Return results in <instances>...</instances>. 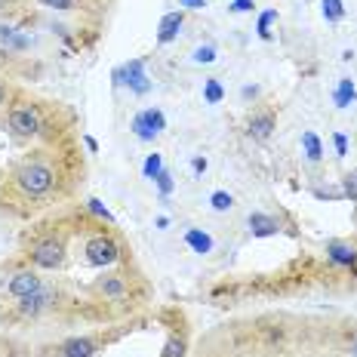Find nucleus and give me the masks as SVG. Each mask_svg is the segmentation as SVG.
<instances>
[{
    "label": "nucleus",
    "instance_id": "30",
    "mask_svg": "<svg viewBox=\"0 0 357 357\" xmlns=\"http://www.w3.org/2000/svg\"><path fill=\"white\" fill-rule=\"evenodd\" d=\"M333 145H336V158H345V154H348V139L342 136V132L333 136Z\"/></svg>",
    "mask_w": 357,
    "mask_h": 357
},
{
    "label": "nucleus",
    "instance_id": "3",
    "mask_svg": "<svg viewBox=\"0 0 357 357\" xmlns=\"http://www.w3.org/2000/svg\"><path fill=\"white\" fill-rule=\"evenodd\" d=\"M114 84L117 86H130L132 93L145 96L148 89H151V84H148V74H145V62L142 59H132V62H126L123 68L114 71Z\"/></svg>",
    "mask_w": 357,
    "mask_h": 357
},
{
    "label": "nucleus",
    "instance_id": "5",
    "mask_svg": "<svg viewBox=\"0 0 357 357\" xmlns=\"http://www.w3.org/2000/svg\"><path fill=\"white\" fill-rule=\"evenodd\" d=\"M117 256H121V250H117V243L111 241V237L99 234L93 237V241L86 243V262L96 265V268H105V265H114Z\"/></svg>",
    "mask_w": 357,
    "mask_h": 357
},
{
    "label": "nucleus",
    "instance_id": "29",
    "mask_svg": "<svg viewBox=\"0 0 357 357\" xmlns=\"http://www.w3.org/2000/svg\"><path fill=\"white\" fill-rule=\"evenodd\" d=\"M43 6H53V10H71V6H77L80 0H40Z\"/></svg>",
    "mask_w": 357,
    "mask_h": 357
},
{
    "label": "nucleus",
    "instance_id": "15",
    "mask_svg": "<svg viewBox=\"0 0 357 357\" xmlns=\"http://www.w3.org/2000/svg\"><path fill=\"white\" fill-rule=\"evenodd\" d=\"M302 148H305V158H308L311 163H317L324 158V145H321V139L314 136V132H302Z\"/></svg>",
    "mask_w": 357,
    "mask_h": 357
},
{
    "label": "nucleus",
    "instance_id": "10",
    "mask_svg": "<svg viewBox=\"0 0 357 357\" xmlns=\"http://www.w3.org/2000/svg\"><path fill=\"white\" fill-rule=\"evenodd\" d=\"M182 25H185V16H182V13H167V16L160 19V25H158V43L176 40L178 31H182Z\"/></svg>",
    "mask_w": 357,
    "mask_h": 357
},
{
    "label": "nucleus",
    "instance_id": "18",
    "mask_svg": "<svg viewBox=\"0 0 357 357\" xmlns=\"http://www.w3.org/2000/svg\"><path fill=\"white\" fill-rule=\"evenodd\" d=\"M99 289H102L105 296H111V299H121V296H123L121 278H105V280H99Z\"/></svg>",
    "mask_w": 357,
    "mask_h": 357
},
{
    "label": "nucleus",
    "instance_id": "9",
    "mask_svg": "<svg viewBox=\"0 0 357 357\" xmlns=\"http://www.w3.org/2000/svg\"><path fill=\"white\" fill-rule=\"evenodd\" d=\"M326 259H330L333 265L351 268V265H357V247L348 241H330L326 243Z\"/></svg>",
    "mask_w": 357,
    "mask_h": 357
},
{
    "label": "nucleus",
    "instance_id": "25",
    "mask_svg": "<svg viewBox=\"0 0 357 357\" xmlns=\"http://www.w3.org/2000/svg\"><path fill=\"white\" fill-rule=\"evenodd\" d=\"M154 185H158V191H160V197H167V195H173V176L167 173V169H160L158 173V178H154Z\"/></svg>",
    "mask_w": 357,
    "mask_h": 357
},
{
    "label": "nucleus",
    "instance_id": "4",
    "mask_svg": "<svg viewBox=\"0 0 357 357\" xmlns=\"http://www.w3.org/2000/svg\"><path fill=\"white\" fill-rule=\"evenodd\" d=\"M163 130H167V117H163V111H158V108L139 111V114L132 117V132H136L142 142H154V136Z\"/></svg>",
    "mask_w": 357,
    "mask_h": 357
},
{
    "label": "nucleus",
    "instance_id": "17",
    "mask_svg": "<svg viewBox=\"0 0 357 357\" xmlns=\"http://www.w3.org/2000/svg\"><path fill=\"white\" fill-rule=\"evenodd\" d=\"M185 241H188V247L195 252H210V247H213L210 237L200 234V231H188V234H185Z\"/></svg>",
    "mask_w": 357,
    "mask_h": 357
},
{
    "label": "nucleus",
    "instance_id": "6",
    "mask_svg": "<svg viewBox=\"0 0 357 357\" xmlns=\"http://www.w3.org/2000/svg\"><path fill=\"white\" fill-rule=\"evenodd\" d=\"M10 130L16 136H37L40 132V114L31 105H16L10 111Z\"/></svg>",
    "mask_w": 357,
    "mask_h": 357
},
{
    "label": "nucleus",
    "instance_id": "26",
    "mask_svg": "<svg viewBox=\"0 0 357 357\" xmlns=\"http://www.w3.org/2000/svg\"><path fill=\"white\" fill-rule=\"evenodd\" d=\"M342 195L351 197V200H357V169H351V173L342 178Z\"/></svg>",
    "mask_w": 357,
    "mask_h": 357
},
{
    "label": "nucleus",
    "instance_id": "21",
    "mask_svg": "<svg viewBox=\"0 0 357 357\" xmlns=\"http://www.w3.org/2000/svg\"><path fill=\"white\" fill-rule=\"evenodd\" d=\"M163 169V158L160 154H148V160H145V167H142V173H145V178H158V173Z\"/></svg>",
    "mask_w": 357,
    "mask_h": 357
},
{
    "label": "nucleus",
    "instance_id": "24",
    "mask_svg": "<svg viewBox=\"0 0 357 357\" xmlns=\"http://www.w3.org/2000/svg\"><path fill=\"white\" fill-rule=\"evenodd\" d=\"M0 40L10 43V47H16V50H25V47H28L25 37H19L16 31H13V28H0Z\"/></svg>",
    "mask_w": 357,
    "mask_h": 357
},
{
    "label": "nucleus",
    "instance_id": "33",
    "mask_svg": "<svg viewBox=\"0 0 357 357\" xmlns=\"http://www.w3.org/2000/svg\"><path fill=\"white\" fill-rule=\"evenodd\" d=\"M191 167H195V173L200 176V173H206V158H195V163H191Z\"/></svg>",
    "mask_w": 357,
    "mask_h": 357
},
{
    "label": "nucleus",
    "instance_id": "35",
    "mask_svg": "<svg viewBox=\"0 0 357 357\" xmlns=\"http://www.w3.org/2000/svg\"><path fill=\"white\" fill-rule=\"evenodd\" d=\"M3 99H6V86L0 84V105H3Z\"/></svg>",
    "mask_w": 357,
    "mask_h": 357
},
{
    "label": "nucleus",
    "instance_id": "12",
    "mask_svg": "<svg viewBox=\"0 0 357 357\" xmlns=\"http://www.w3.org/2000/svg\"><path fill=\"white\" fill-rule=\"evenodd\" d=\"M274 123H278V121H274L271 111H259V114L250 117L247 132H250L252 139H268V136H271V130H274Z\"/></svg>",
    "mask_w": 357,
    "mask_h": 357
},
{
    "label": "nucleus",
    "instance_id": "19",
    "mask_svg": "<svg viewBox=\"0 0 357 357\" xmlns=\"http://www.w3.org/2000/svg\"><path fill=\"white\" fill-rule=\"evenodd\" d=\"M204 96H206V102H210V105H219V102L225 99V89L219 86V80H206V84H204Z\"/></svg>",
    "mask_w": 357,
    "mask_h": 357
},
{
    "label": "nucleus",
    "instance_id": "34",
    "mask_svg": "<svg viewBox=\"0 0 357 357\" xmlns=\"http://www.w3.org/2000/svg\"><path fill=\"white\" fill-rule=\"evenodd\" d=\"M256 93H259L256 86H247V89H243V99H252V96H256Z\"/></svg>",
    "mask_w": 357,
    "mask_h": 357
},
{
    "label": "nucleus",
    "instance_id": "11",
    "mask_svg": "<svg viewBox=\"0 0 357 357\" xmlns=\"http://www.w3.org/2000/svg\"><path fill=\"white\" fill-rule=\"evenodd\" d=\"M250 231L256 237H271L280 231V222L268 213H250Z\"/></svg>",
    "mask_w": 357,
    "mask_h": 357
},
{
    "label": "nucleus",
    "instance_id": "8",
    "mask_svg": "<svg viewBox=\"0 0 357 357\" xmlns=\"http://www.w3.org/2000/svg\"><path fill=\"white\" fill-rule=\"evenodd\" d=\"M56 302V293L50 287H40L37 293H31V296H25V299H19V311L22 314H40V311H47L50 305Z\"/></svg>",
    "mask_w": 357,
    "mask_h": 357
},
{
    "label": "nucleus",
    "instance_id": "22",
    "mask_svg": "<svg viewBox=\"0 0 357 357\" xmlns=\"http://www.w3.org/2000/svg\"><path fill=\"white\" fill-rule=\"evenodd\" d=\"M210 204H213V210L225 213V210H231V206H234V197L228 195V191H215V195L210 197Z\"/></svg>",
    "mask_w": 357,
    "mask_h": 357
},
{
    "label": "nucleus",
    "instance_id": "1",
    "mask_svg": "<svg viewBox=\"0 0 357 357\" xmlns=\"http://www.w3.org/2000/svg\"><path fill=\"white\" fill-rule=\"evenodd\" d=\"M53 182H56V176L47 163H25V167L16 169V185L25 191L28 197L47 195V191L53 188Z\"/></svg>",
    "mask_w": 357,
    "mask_h": 357
},
{
    "label": "nucleus",
    "instance_id": "7",
    "mask_svg": "<svg viewBox=\"0 0 357 357\" xmlns=\"http://www.w3.org/2000/svg\"><path fill=\"white\" fill-rule=\"evenodd\" d=\"M40 287H43V280L37 278V271H16L10 278V284H6V293L16 296V299H25V296L37 293Z\"/></svg>",
    "mask_w": 357,
    "mask_h": 357
},
{
    "label": "nucleus",
    "instance_id": "32",
    "mask_svg": "<svg viewBox=\"0 0 357 357\" xmlns=\"http://www.w3.org/2000/svg\"><path fill=\"white\" fill-rule=\"evenodd\" d=\"M178 6H188V10H204L206 0H178Z\"/></svg>",
    "mask_w": 357,
    "mask_h": 357
},
{
    "label": "nucleus",
    "instance_id": "2",
    "mask_svg": "<svg viewBox=\"0 0 357 357\" xmlns=\"http://www.w3.org/2000/svg\"><path fill=\"white\" fill-rule=\"evenodd\" d=\"M31 262L37 268H47V271H56L65 262V243L56 241V237H47V241L34 243L31 247Z\"/></svg>",
    "mask_w": 357,
    "mask_h": 357
},
{
    "label": "nucleus",
    "instance_id": "23",
    "mask_svg": "<svg viewBox=\"0 0 357 357\" xmlns=\"http://www.w3.org/2000/svg\"><path fill=\"white\" fill-rule=\"evenodd\" d=\"M160 357H185V342L173 336V339H167V345H163V354Z\"/></svg>",
    "mask_w": 357,
    "mask_h": 357
},
{
    "label": "nucleus",
    "instance_id": "27",
    "mask_svg": "<svg viewBox=\"0 0 357 357\" xmlns=\"http://www.w3.org/2000/svg\"><path fill=\"white\" fill-rule=\"evenodd\" d=\"M86 210H89V213H96L99 219H105V222H114V215H111V213H108L105 206H102L96 197H89V200H86Z\"/></svg>",
    "mask_w": 357,
    "mask_h": 357
},
{
    "label": "nucleus",
    "instance_id": "16",
    "mask_svg": "<svg viewBox=\"0 0 357 357\" xmlns=\"http://www.w3.org/2000/svg\"><path fill=\"white\" fill-rule=\"evenodd\" d=\"M278 22V10H265L262 16H259V22H256V34L262 37V40H268L271 37V25Z\"/></svg>",
    "mask_w": 357,
    "mask_h": 357
},
{
    "label": "nucleus",
    "instance_id": "28",
    "mask_svg": "<svg viewBox=\"0 0 357 357\" xmlns=\"http://www.w3.org/2000/svg\"><path fill=\"white\" fill-rule=\"evenodd\" d=\"M195 62H215V47H197L195 50Z\"/></svg>",
    "mask_w": 357,
    "mask_h": 357
},
{
    "label": "nucleus",
    "instance_id": "36",
    "mask_svg": "<svg viewBox=\"0 0 357 357\" xmlns=\"http://www.w3.org/2000/svg\"><path fill=\"white\" fill-rule=\"evenodd\" d=\"M351 357H357V339L351 342Z\"/></svg>",
    "mask_w": 357,
    "mask_h": 357
},
{
    "label": "nucleus",
    "instance_id": "14",
    "mask_svg": "<svg viewBox=\"0 0 357 357\" xmlns=\"http://www.w3.org/2000/svg\"><path fill=\"white\" fill-rule=\"evenodd\" d=\"M333 99H336V105H339V108H348V105H351V102L357 99L354 80H351V77H342V80H339V86H336V93H333Z\"/></svg>",
    "mask_w": 357,
    "mask_h": 357
},
{
    "label": "nucleus",
    "instance_id": "13",
    "mask_svg": "<svg viewBox=\"0 0 357 357\" xmlns=\"http://www.w3.org/2000/svg\"><path fill=\"white\" fill-rule=\"evenodd\" d=\"M96 342L93 339H68L65 345H59V357H93Z\"/></svg>",
    "mask_w": 357,
    "mask_h": 357
},
{
    "label": "nucleus",
    "instance_id": "20",
    "mask_svg": "<svg viewBox=\"0 0 357 357\" xmlns=\"http://www.w3.org/2000/svg\"><path fill=\"white\" fill-rule=\"evenodd\" d=\"M345 16V6H342V0H324V19L326 22H339Z\"/></svg>",
    "mask_w": 357,
    "mask_h": 357
},
{
    "label": "nucleus",
    "instance_id": "31",
    "mask_svg": "<svg viewBox=\"0 0 357 357\" xmlns=\"http://www.w3.org/2000/svg\"><path fill=\"white\" fill-rule=\"evenodd\" d=\"M252 0H231V13H252Z\"/></svg>",
    "mask_w": 357,
    "mask_h": 357
}]
</instances>
